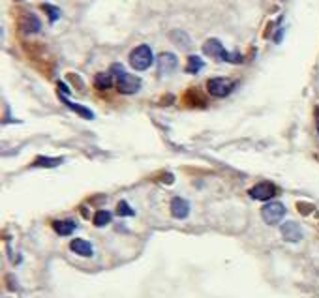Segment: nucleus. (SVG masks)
<instances>
[{"label":"nucleus","mask_w":319,"mask_h":298,"mask_svg":"<svg viewBox=\"0 0 319 298\" xmlns=\"http://www.w3.org/2000/svg\"><path fill=\"white\" fill-rule=\"evenodd\" d=\"M203 53L209 54L210 58L218 60V62H229V64H242V60H244V56L241 53H229V51H226V47L222 45L220 39L216 38H210L205 42Z\"/></svg>","instance_id":"nucleus-1"},{"label":"nucleus","mask_w":319,"mask_h":298,"mask_svg":"<svg viewBox=\"0 0 319 298\" xmlns=\"http://www.w3.org/2000/svg\"><path fill=\"white\" fill-rule=\"evenodd\" d=\"M111 73L115 75L116 79V88H118V92L121 94H135L139 92V88H141V79L132 73H128L124 70V66L121 64H113L111 66Z\"/></svg>","instance_id":"nucleus-2"},{"label":"nucleus","mask_w":319,"mask_h":298,"mask_svg":"<svg viewBox=\"0 0 319 298\" xmlns=\"http://www.w3.org/2000/svg\"><path fill=\"white\" fill-rule=\"evenodd\" d=\"M128 60H130V66H132L135 71H145L152 66L154 54H152V49H150L149 45H137V47L130 53Z\"/></svg>","instance_id":"nucleus-3"},{"label":"nucleus","mask_w":319,"mask_h":298,"mask_svg":"<svg viewBox=\"0 0 319 298\" xmlns=\"http://www.w3.org/2000/svg\"><path fill=\"white\" fill-rule=\"evenodd\" d=\"M233 88H235V81L227 79V77H214V79L207 81V90L214 98H226L233 92Z\"/></svg>","instance_id":"nucleus-4"},{"label":"nucleus","mask_w":319,"mask_h":298,"mask_svg":"<svg viewBox=\"0 0 319 298\" xmlns=\"http://www.w3.org/2000/svg\"><path fill=\"white\" fill-rule=\"evenodd\" d=\"M286 216V206L278 203V201H272V203H267V205L261 208V217L267 225H276L280 223Z\"/></svg>","instance_id":"nucleus-5"},{"label":"nucleus","mask_w":319,"mask_h":298,"mask_svg":"<svg viewBox=\"0 0 319 298\" xmlns=\"http://www.w3.org/2000/svg\"><path fill=\"white\" fill-rule=\"evenodd\" d=\"M276 195V186L270 182H259L253 188H250V197L257 201H270Z\"/></svg>","instance_id":"nucleus-6"},{"label":"nucleus","mask_w":319,"mask_h":298,"mask_svg":"<svg viewBox=\"0 0 319 298\" xmlns=\"http://www.w3.org/2000/svg\"><path fill=\"white\" fill-rule=\"evenodd\" d=\"M176 66H178V60L173 53H162L158 58V70L162 75H169L173 71L176 70Z\"/></svg>","instance_id":"nucleus-7"},{"label":"nucleus","mask_w":319,"mask_h":298,"mask_svg":"<svg viewBox=\"0 0 319 298\" xmlns=\"http://www.w3.org/2000/svg\"><path fill=\"white\" fill-rule=\"evenodd\" d=\"M282 236H284V240H287V242H298V240L303 239V229H301L298 223L287 222L282 225Z\"/></svg>","instance_id":"nucleus-8"},{"label":"nucleus","mask_w":319,"mask_h":298,"mask_svg":"<svg viewBox=\"0 0 319 298\" xmlns=\"http://www.w3.org/2000/svg\"><path fill=\"white\" fill-rule=\"evenodd\" d=\"M171 214H173V217H176V220L188 217V214H190V205H188V201H184L182 197H175V199L171 201Z\"/></svg>","instance_id":"nucleus-9"},{"label":"nucleus","mask_w":319,"mask_h":298,"mask_svg":"<svg viewBox=\"0 0 319 298\" xmlns=\"http://www.w3.org/2000/svg\"><path fill=\"white\" fill-rule=\"evenodd\" d=\"M70 248H72L73 253L83 255V257H90V255L94 253L92 244H90V242H87V240H83V239H75V240H72V244H70Z\"/></svg>","instance_id":"nucleus-10"},{"label":"nucleus","mask_w":319,"mask_h":298,"mask_svg":"<svg viewBox=\"0 0 319 298\" xmlns=\"http://www.w3.org/2000/svg\"><path fill=\"white\" fill-rule=\"evenodd\" d=\"M53 229H55L61 236H68V234H72L73 231H75V223H73L72 220H62V222L53 223Z\"/></svg>","instance_id":"nucleus-11"},{"label":"nucleus","mask_w":319,"mask_h":298,"mask_svg":"<svg viewBox=\"0 0 319 298\" xmlns=\"http://www.w3.org/2000/svg\"><path fill=\"white\" fill-rule=\"evenodd\" d=\"M62 102L66 103V105L70 109H72V111H75V113H77L79 116H83V118H87V120H92L94 118V113L90 111V109H87V107H83V105H77V103L70 102V100H68L66 96H62Z\"/></svg>","instance_id":"nucleus-12"},{"label":"nucleus","mask_w":319,"mask_h":298,"mask_svg":"<svg viewBox=\"0 0 319 298\" xmlns=\"http://www.w3.org/2000/svg\"><path fill=\"white\" fill-rule=\"evenodd\" d=\"M94 85H96V88H99V90L111 88V85H113V73H105V71L98 73V75L94 77Z\"/></svg>","instance_id":"nucleus-13"},{"label":"nucleus","mask_w":319,"mask_h":298,"mask_svg":"<svg viewBox=\"0 0 319 298\" xmlns=\"http://www.w3.org/2000/svg\"><path fill=\"white\" fill-rule=\"evenodd\" d=\"M203 58H199L197 54H190L188 56V64H186V71L188 73H199V71L203 70Z\"/></svg>","instance_id":"nucleus-14"},{"label":"nucleus","mask_w":319,"mask_h":298,"mask_svg":"<svg viewBox=\"0 0 319 298\" xmlns=\"http://www.w3.org/2000/svg\"><path fill=\"white\" fill-rule=\"evenodd\" d=\"M171 39H173V44H176L178 47H184V49H188V47L192 45V42L188 38V34L182 32V30H173V32H171Z\"/></svg>","instance_id":"nucleus-15"},{"label":"nucleus","mask_w":319,"mask_h":298,"mask_svg":"<svg viewBox=\"0 0 319 298\" xmlns=\"http://www.w3.org/2000/svg\"><path fill=\"white\" fill-rule=\"evenodd\" d=\"M64 162L62 157H45L39 156L36 162H34V167H58L61 163Z\"/></svg>","instance_id":"nucleus-16"},{"label":"nucleus","mask_w":319,"mask_h":298,"mask_svg":"<svg viewBox=\"0 0 319 298\" xmlns=\"http://www.w3.org/2000/svg\"><path fill=\"white\" fill-rule=\"evenodd\" d=\"M23 28H25L27 32H38L39 28H42V25H39L38 17L25 15V19H23Z\"/></svg>","instance_id":"nucleus-17"},{"label":"nucleus","mask_w":319,"mask_h":298,"mask_svg":"<svg viewBox=\"0 0 319 298\" xmlns=\"http://www.w3.org/2000/svg\"><path fill=\"white\" fill-rule=\"evenodd\" d=\"M94 225L96 227H104V225H107V223L111 222V212L107 210H98L96 214H94Z\"/></svg>","instance_id":"nucleus-18"},{"label":"nucleus","mask_w":319,"mask_h":298,"mask_svg":"<svg viewBox=\"0 0 319 298\" xmlns=\"http://www.w3.org/2000/svg\"><path fill=\"white\" fill-rule=\"evenodd\" d=\"M42 10H44V11H47V13H49L51 23H55L56 19L61 17V10H58L56 6H53V4H42Z\"/></svg>","instance_id":"nucleus-19"},{"label":"nucleus","mask_w":319,"mask_h":298,"mask_svg":"<svg viewBox=\"0 0 319 298\" xmlns=\"http://www.w3.org/2000/svg\"><path fill=\"white\" fill-rule=\"evenodd\" d=\"M116 212H118L121 216H133V210L130 208V206H128L126 201H121V203H118V208H116Z\"/></svg>","instance_id":"nucleus-20"},{"label":"nucleus","mask_w":319,"mask_h":298,"mask_svg":"<svg viewBox=\"0 0 319 298\" xmlns=\"http://www.w3.org/2000/svg\"><path fill=\"white\" fill-rule=\"evenodd\" d=\"M315 120H317V130H319V107H315Z\"/></svg>","instance_id":"nucleus-21"}]
</instances>
